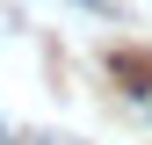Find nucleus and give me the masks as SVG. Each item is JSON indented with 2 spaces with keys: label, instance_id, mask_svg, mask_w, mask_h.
Segmentation results:
<instances>
[{
  "label": "nucleus",
  "instance_id": "f257e3e1",
  "mask_svg": "<svg viewBox=\"0 0 152 145\" xmlns=\"http://www.w3.org/2000/svg\"><path fill=\"white\" fill-rule=\"evenodd\" d=\"M109 72H116L130 94H152V58H138V51H116V58H109Z\"/></svg>",
  "mask_w": 152,
  "mask_h": 145
}]
</instances>
